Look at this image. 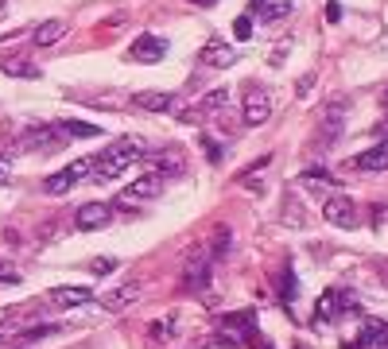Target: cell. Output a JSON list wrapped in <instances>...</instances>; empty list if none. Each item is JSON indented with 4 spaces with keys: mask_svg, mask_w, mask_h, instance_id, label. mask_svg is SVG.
<instances>
[{
    "mask_svg": "<svg viewBox=\"0 0 388 349\" xmlns=\"http://www.w3.org/2000/svg\"><path fill=\"white\" fill-rule=\"evenodd\" d=\"M51 334H59V326H51V322H31L28 330H16L20 342H39V338H51Z\"/></svg>",
    "mask_w": 388,
    "mask_h": 349,
    "instance_id": "603a6c76",
    "label": "cell"
},
{
    "mask_svg": "<svg viewBox=\"0 0 388 349\" xmlns=\"http://www.w3.org/2000/svg\"><path fill=\"white\" fill-rule=\"evenodd\" d=\"M350 167L353 171H388V144H373L369 152L353 155Z\"/></svg>",
    "mask_w": 388,
    "mask_h": 349,
    "instance_id": "5bb4252c",
    "label": "cell"
},
{
    "mask_svg": "<svg viewBox=\"0 0 388 349\" xmlns=\"http://www.w3.org/2000/svg\"><path fill=\"white\" fill-rule=\"evenodd\" d=\"M233 39H237V43H245V39H253V16H241V20L233 23Z\"/></svg>",
    "mask_w": 388,
    "mask_h": 349,
    "instance_id": "f1b7e54d",
    "label": "cell"
},
{
    "mask_svg": "<svg viewBox=\"0 0 388 349\" xmlns=\"http://www.w3.org/2000/svg\"><path fill=\"white\" fill-rule=\"evenodd\" d=\"M323 218L330 221V226H338V229H357L361 226V210L353 206V198H345V194L326 198V202H323Z\"/></svg>",
    "mask_w": 388,
    "mask_h": 349,
    "instance_id": "5b68a950",
    "label": "cell"
},
{
    "mask_svg": "<svg viewBox=\"0 0 388 349\" xmlns=\"http://www.w3.org/2000/svg\"><path fill=\"white\" fill-rule=\"evenodd\" d=\"M89 272H94V276H109V272H117V256H97V260H89Z\"/></svg>",
    "mask_w": 388,
    "mask_h": 349,
    "instance_id": "484cf974",
    "label": "cell"
},
{
    "mask_svg": "<svg viewBox=\"0 0 388 349\" xmlns=\"http://www.w3.org/2000/svg\"><path fill=\"white\" fill-rule=\"evenodd\" d=\"M66 31H70V23H66V20H43L35 31H31V43L43 51V47H55L59 39H66Z\"/></svg>",
    "mask_w": 388,
    "mask_h": 349,
    "instance_id": "7c38bea8",
    "label": "cell"
},
{
    "mask_svg": "<svg viewBox=\"0 0 388 349\" xmlns=\"http://www.w3.org/2000/svg\"><path fill=\"white\" fill-rule=\"evenodd\" d=\"M202 62H206V66H218V70H226V66L237 62V51H233L229 43H221V39H214V43H206Z\"/></svg>",
    "mask_w": 388,
    "mask_h": 349,
    "instance_id": "d6986e66",
    "label": "cell"
},
{
    "mask_svg": "<svg viewBox=\"0 0 388 349\" xmlns=\"http://www.w3.org/2000/svg\"><path fill=\"white\" fill-rule=\"evenodd\" d=\"M221 109H229V89H214V94H206L191 113L198 116V121H214Z\"/></svg>",
    "mask_w": 388,
    "mask_h": 349,
    "instance_id": "e0dca14e",
    "label": "cell"
},
{
    "mask_svg": "<svg viewBox=\"0 0 388 349\" xmlns=\"http://www.w3.org/2000/svg\"><path fill=\"white\" fill-rule=\"evenodd\" d=\"M210 287V253L191 256L183 268V291H206Z\"/></svg>",
    "mask_w": 388,
    "mask_h": 349,
    "instance_id": "8fae6325",
    "label": "cell"
},
{
    "mask_svg": "<svg viewBox=\"0 0 388 349\" xmlns=\"http://www.w3.org/2000/svg\"><path fill=\"white\" fill-rule=\"evenodd\" d=\"M268 116H272V97H268V89L249 86V89H245V101H241V121L249 124V128H257V124H264Z\"/></svg>",
    "mask_w": 388,
    "mask_h": 349,
    "instance_id": "8992f818",
    "label": "cell"
},
{
    "mask_svg": "<svg viewBox=\"0 0 388 349\" xmlns=\"http://www.w3.org/2000/svg\"><path fill=\"white\" fill-rule=\"evenodd\" d=\"M171 51V43L163 35H140L136 43H132V62H144V66H155V62H163Z\"/></svg>",
    "mask_w": 388,
    "mask_h": 349,
    "instance_id": "9c48e42d",
    "label": "cell"
},
{
    "mask_svg": "<svg viewBox=\"0 0 388 349\" xmlns=\"http://www.w3.org/2000/svg\"><path fill=\"white\" fill-rule=\"evenodd\" d=\"M345 311H357V299H353V295H345V291H338V287H330L326 295L318 299L315 318H318V322H334L338 314H345Z\"/></svg>",
    "mask_w": 388,
    "mask_h": 349,
    "instance_id": "ba28073f",
    "label": "cell"
},
{
    "mask_svg": "<svg viewBox=\"0 0 388 349\" xmlns=\"http://www.w3.org/2000/svg\"><path fill=\"white\" fill-rule=\"evenodd\" d=\"M229 248H233V233H229V229H214V240H210V260H221V256H229Z\"/></svg>",
    "mask_w": 388,
    "mask_h": 349,
    "instance_id": "7402d4cb",
    "label": "cell"
},
{
    "mask_svg": "<svg viewBox=\"0 0 388 349\" xmlns=\"http://www.w3.org/2000/svg\"><path fill=\"white\" fill-rule=\"evenodd\" d=\"M155 163H160L163 171H167V167H171V171H183V155H179V152H160V155H155ZM163 171H160V174H163Z\"/></svg>",
    "mask_w": 388,
    "mask_h": 349,
    "instance_id": "4316f807",
    "label": "cell"
},
{
    "mask_svg": "<svg viewBox=\"0 0 388 349\" xmlns=\"http://www.w3.org/2000/svg\"><path fill=\"white\" fill-rule=\"evenodd\" d=\"M0 284H20V272L12 264H0Z\"/></svg>",
    "mask_w": 388,
    "mask_h": 349,
    "instance_id": "1f68e13d",
    "label": "cell"
},
{
    "mask_svg": "<svg viewBox=\"0 0 388 349\" xmlns=\"http://www.w3.org/2000/svg\"><path fill=\"white\" fill-rule=\"evenodd\" d=\"M0 74H8V78H23V82H35V78H43V70H39L35 62H28V58H20V55H8V58H0Z\"/></svg>",
    "mask_w": 388,
    "mask_h": 349,
    "instance_id": "9a60e30c",
    "label": "cell"
},
{
    "mask_svg": "<svg viewBox=\"0 0 388 349\" xmlns=\"http://www.w3.org/2000/svg\"><path fill=\"white\" fill-rule=\"evenodd\" d=\"M163 174L160 171H144V174H136V179L128 182V187H121V194H117V206H132V202H152V198H160L163 194Z\"/></svg>",
    "mask_w": 388,
    "mask_h": 349,
    "instance_id": "3957f363",
    "label": "cell"
},
{
    "mask_svg": "<svg viewBox=\"0 0 388 349\" xmlns=\"http://www.w3.org/2000/svg\"><path fill=\"white\" fill-rule=\"evenodd\" d=\"M148 148L140 144V140H121V144H113L105 155H97V174L94 179H117V174H125L136 160H144Z\"/></svg>",
    "mask_w": 388,
    "mask_h": 349,
    "instance_id": "6da1fadb",
    "label": "cell"
},
{
    "mask_svg": "<svg viewBox=\"0 0 388 349\" xmlns=\"http://www.w3.org/2000/svg\"><path fill=\"white\" fill-rule=\"evenodd\" d=\"M295 349H303V345H295Z\"/></svg>",
    "mask_w": 388,
    "mask_h": 349,
    "instance_id": "d590c367",
    "label": "cell"
},
{
    "mask_svg": "<svg viewBox=\"0 0 388 349\" xmlns=\"http://www.w3.org/2000/svg\"><path fill=\"white\" fill-rule=\"evenodd\" d=\"M191 4H198V8H214L218 0H191Z\"/></svg>",
    "mask_w": 388,
    "mask_h": 349,
    "instance_id": "e575fe53",
    "label": "cell"
},
{
    "mask_svg": "<svg viewBox=\"0 0 388 349\" xmlns=\"http://www.w3.org/2000/svg\"><path fill=\"white\" fill-rule=\"evenodd\" d=\"M279 299H284V303L292 299L295 303V276H279Z\"/></svg>",
    "mask_w": 388,
    "mask_h": 349,
    "instance_id": "f546056e",
    "label": "cell"
},
{
    "mask_svg": "<svg viewBox=\"0 0 388 349\" xmlns=\"http://www.w3.org/2000/svg\"><path fill=\"white\" fill-rule=\"evenodd\" d=\"M171 326H175V322H171V318H167V322H163V318H160V322H152V326H148V334H152V342H163V338H171V334H175V330H171Z\"/></svg>",
    "mask_w": 388,
    "mask_h": 349,
    "instance_id": "83f0119b",
    "label": "cell"
},
{
    "mask_svg": "<svg viewBox=\"0 0 388 349\" xmlns=\"http://www.w3.org/2000/svg\"><path fill=\"white\" fill-rule=\"evenodd\" d=\"M326 20L330 23H342V4H338V0H330V4H326Z\"/></svg>",
    "mask_w": 388,
    "mask_h": 349,
    "instance_id": "d6a6232c",
    "label": "cell"
},
{
    "mask_svg": "<svg viewBox=\"0 0 388 349\" xmlns=\"http://www.w3.org/2000/svg\"><path fill=\"white\" fill-rule=\"evenodd\" d=\"M345 101H334L330 109L323 113V140H326V148H330V140H338V132H342V124H345Z\"/></svg>",
    "mask_w": 388,
    "mask_h": 349,
    "instance_id": "ffe728a7",
    "label": "cell"
},
{
    "mask_svg": "<svg viewBox=\"0 0 388 349\" xmlns=\"http://www.w3.org/2000/svg\"><path fill=\"white\" fill-rule=\"evenodd\" d=\"M89 299H94V291H89V287H55L51 295H47V303L59 306V311H66V306H86Z\"/></svg>",
    "mask_w": 388,
    "mask_h": 349,
    "instance_id": "4fadbf2b",
    "label": "cell"
},
{
    "mask_svg": "<svg viewBox=\"0 0 388 349\" xmlns=\"http://www.w3.org/2000/svg\"><path fill=\"white\" fill-rule=\"evenodd\" d=\"M284 16H292V0H279V4H268L260 12V23H279Z\"/></svg>",
    "mask_w": 388,
    "mask_h": 349,
    "instance_id": "d4e9b609",
    "label": "cell"
},
{
    "mask_svg": "<svg viewBox=\"0 0 388 349\" xmlns=\"http://www.w3.org/2000/svg\"><path fill=\"white\" fill-rule=\"evenodd\" d=\"M303 182H307V187H338V179L323 167H307L303 171Z\"/></svg>",
    "mask_w": 388,
    "mask_h": 349,
    "instance_id": "cb8c5ba5",
    "label": "cell"
},
{
    "mask_svg": "<svg viewBox=\"0 0 388 349\" xmlns=\"http://www.w3.org/2000/svg\"><path fill=\"white\" fill-rule=\"evenodd\" d=\"M245 342H257V311H237V314H226L221 318V334H218V345H245Z\"/></svg>",
    "mask_w": 388,
    "mask_h": 349,
    "instance_id": "7a4b0ae2",
    "label": "cell"
},
{
    "mask_svg": "<svg viewBox=\"0 0 388 349\" xmlns=\"http://www.w3.org/2000/svg\"><path fill=\"white\" fill-rule=\"evenodd\" d=\"M89 171H97V155H86V160H74L70 167H62V171H55L51 179L43 182V190L47 194H66V190H74L82 179H86Z\"/></svg>",
    "mask_w": 388,
    "mask_h": 349,
    "instance_id": "277c9868",
    "label": "cell"
},
{
    "mask_svg": "<svg viewBox=\"0 0 388 349\" xmlns=\"http://www.w3.org/2000/svg\"><path fill=\"white\" fill-rule=\"evenodd\" d=\"M59 128H62V136H74V140H94V136H101V128H97V124H86V121H62Z\"/></svg>",
    "mask_w": 388,
    "mask_h": 349,
    "instance_id": "44dd1931",
    "label": "cell"
},
{
    "mask_svg": "<svg viewBox=\"0 0 388 349\" xmlns=\"http://www.w3.org/2000/svg\"><path fill=\"white\" fill-rule=\"evenodd\" d=\"M23 148H31V152H35V148H62V128H51V124H43V128H31L28 136L20 140Z\"/></svg>",
    "mask_w": 388,
    "mask_h": 349,
    "instance_id": "ac0fdd59",
    "label": "cell"
},
{
    "mask_svg": "<svg viewBox=\"0 0 388 349\" xmlns=\"http://www.w3.org/2000/svg\"><path fill=\"white\" fill-rule=\"evenodd\" d=\"M268 163H272V155H260V160H257V163H249V167H245V171H241V182H245V179H253V174H260L264 167H268Z\"/></svg>",
    "mask_w": 388,
    "mask_h": 349,
    "instance_id": "4dcf8cb0",
    "label": "cell"
},
{
    "mask_svg": "<svg viewBox=\"0 0 388 349\" xmlns=\"http://www.w3.org/2000/svg\"><path fill=\"white\" fill-rule=\"evenodd\" d=\"M4 182H12V163H8V155H0V187Z\"/></svg>",
    "mask_w": 388,
    "mask_h": 349,
    "instance_id": "836d02e7",
    "label": "cell"
},
{
    "mask_svg": "<svg viewBox=\"0 0 388 349\" xmlns=\"http://www.w3.org/2000/svg\"><path fill=\"white\" fill-rule=\"evenodd\" d=\"M136 299H140V284H125V287H113L109 295L101 299V306H105L109 314H121V311H128Z\"/></svg>",
    "mask_w": 388,
    "mask_h": 349,
    "instance_id": "2e32d148",
    "label": "cell"
},
{
    "mask_svg": "<svg viewBox=\"0 0 388 349\" xmlns=\"http://www.w3.org/2000/svg\"><path fill=\"white\" fill-rule=\"evenodd\" d=\"M175 105H179V97L167 94V89H140L132 97V109L136 113H171Z\"/></svg>",
    "mask_w": 388,
    "mask_h": 349,
    "instance_id": "30bf717a",
    "label": "cell"
},
{
    "mask_svg": "<svg viewBox=\"0 0 388 349\" xmlns=\"http://www.w3.org/2000/svg\"><path fill=\"white\" fill-rule=\"evenodd\" d=\"M109 221H113V206H105V202H86L74 210V229H82V233L105 229Z\"/></svg>",
    "mask_w": 388,
    "mask_h": 349,
    "instance_id": "52a82bcc",
    "label": "cell"
}]
</instances>
